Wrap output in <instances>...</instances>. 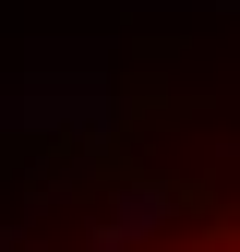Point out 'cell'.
Returning a JSON list of instances; mask_svg holds the SVG:
<instances>
[{"label":"cell","mask_w":240,"mask_h":252,"mask_svg":"<svg viewBox=\"0 0 240 252\" xmlns=\"http://www.w3.org/2000/svg\"><path fill=\"white\" fill-rule=\"evenodd\" d=\"M108 252H240V180H216V192H192V204H168V216H144V228H120Z\"/></svg>","instance_id":"6da1fadb"}]
</instances>
